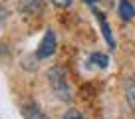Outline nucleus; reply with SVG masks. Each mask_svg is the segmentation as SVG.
Listing matches in <instances>:
<instances>
[{
	"instance_id": "nucleus-11",
	"label": "nucleus",
	"mask_w": 135,
	"mask_h": 119,
	"mask_svg": "<svg viewBox=\"0 0 135 119\" xmlns=\"http://www.w3.org/2000/svg\"><path fill=\"white\" fill-rule=\"evenodd\" d=\"M84 2H88L89 6H93V4H95V2H97V0H84Z\"/></svg>"
},
{
	"instance_id": "nucleus-10",
	"label": "nucleus",
	"mask_w": 135,
	"mask_h": 119,
	"mask_svg": "<svg viewBox=\"0 0 135 119\" xmlns=\"http://www.w3.org/2000/svg\"><path fill=\"white\" fill-rule=\"evenodd\" d=\"M52 4H56V6H60V8H68V6L72 4V0H50Z\"/></svg>"
},
{
	"instance_id": "nucleus-5",
	"label": "nucleus",
	"mask_w": 135,
	"mask_h": 119,
	"mask_svg": "<svg viewBox=\"0 0 135 119\" xmlns=\"http://www.w3.org/2000/svg\"><path fill=\"white\" fill-rule=\"evenodd\" d=\"M117 10H119V16H121L123 22H129L135 16V6L131 4V0H119Z\"/></svg>"
},
{
	"instance_id": "nucleus-9",
	"label": "nucleus",
	"mask_w": 135,
	"mask_h": 119,
	"mask_svg": "<svg viewBox=\"0 0 135 119\" xmlns=\"http://www.w3.org/2000/svg\"><path fill=\"white\" fill-rule=\"evenodd\" d=\"M62 119H84V115H81V111H78V109H68L66 113L62 115Z\"/></svg>"
},
{
	"instance_id": "nucleus-7",
	"label": "nucleus",
	"mask_w": 135,
	"mask_h": 119,
	"mask_svg": "<svg viewBox=\"0 0 135 119\" xmlns=\"http://www.w3.org/2000/svg\"><path fill=\"white\" fill-rule=\"evenodd\" d=\"M42 8V0H22L20 2V10L26 14H36Z\"/></svg>"
},
{
	"instance_id": "nucleus-4",
	"label": "nucleus",
	"mask_w": 135,
	"mask_h": 119,
	"mask_svg": "<svg viewBox=\"0 0 135 119\" xmlns=\"http://www.w3.org/2000/svg\"><path fill=\"white\" fill-rule=\"evenodd\" d=\"M97 22H99V26H101V32H103V38H105L107 46H109L111 50H115V40H113V34H111V28H109L105 16H103L101 12H97Z\"/></svg>"
},
{
	"instance_id": "nucleus-6",
	"label": "nucleus",
	"mask_w": 135,
	"mask_h": 119,
	"mask_svg": "<svg viewBox=\"0 0 135 119\" xmlns=\"http://www.w3.org/2000/svg\"><path fill=\"white\" fill-rule=\"evenodd\" d=\"M89 64L95 66V68H99V70H105L107 66H109V56L101 54V52H95V54L89 56Z\"/></svg>"
},
{
	"instance_id": "nucleus-2",
	"label": "nucleus",
	"mask_w": 135,
	"mask_h": 119,
	"mask_svg": "<svg viewBox=\"0 0 135 119\" xmlns=\"http://www.w3.org/2000/svg\"><path fill=\"white\" fill-rule=\"evenodd\" d=\"M56 42H58V38H56V32H54L52 28H48V30H46V34H44V38H42V42H40V46H38V52H36V56H38L40 60L50 58V56L56 52Z\"/></svg>"
},
{
	"instance_id": "nucleus-3",
	"label": "nucleus",
	"mask_w": 135,
	"mask_h": 119,
	"mask_svg": "<svg viewBox=\"0 0 135 119\" xmlns=\"http://www.w3.org/2000/svg\"><path fill=\"white\" fill-rule=\"evenodd\" d=\"M22 115H24L26 119H48L46 115H44V111L40 109V105L34 103V101L22 105Z\"/></svg>"
},
{
	"instance_id": "nucleus-8",
	"label": "nucleus",
	"mask_w": 135,
	"mask_h": 119,
	"mask_svg": "<svg viewBox=\"0 0 135 119\" xmlns=\"http://www.w3.org/2000/svg\"><path fill=\"white\" fill-rule=\"evenodd\" d=\"M125 93L131 107H135V80H125Z\"/></svg>"
},
{
	"instance_id": "nucleus-1",
	"label": "nucleus",
	"mask_w": 135,
	"mask_h": 119,
	"mask_svg": "<svg viewBox=\"0 0 135 119\" xmlns=\"http://www.w3.org/2000/svg\"><path fill=\"white\" fill-rule=\"evenodd\" d=\"M46 77H48V83H50L52 91H54V95L58 99H62V101H70L72 99V87H70L68 72L64 68H60V66L50 68Z\"/></svg>"
}]
</instances>
